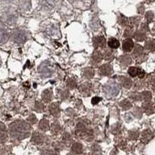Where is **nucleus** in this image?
<instances>
[{"instance_id": "obj_30", "label": "nucleus", "mask_w": 155, "mask_h": 155, "mask_svg": "<svg viewBox=\"0 0 155 155\" xmlns=\"http://www.w3.org/2000/svg\"><path fill=\"white\" fill-rule=\"evenodd\" d=\"M151 93L150 92H147V91H145V92H143L141 93V98L142 99H144L145 102H149L150 99H151Z\"/></svg>"}, {"instance_id": "obj_42", "label": "nucleus", "mask_w": 155, "mask_h": 155, "mask_svg": "<svg viewBox=\"0 0 155 155\" xmlns=\"http://www.w3.org/2000/svg\"><path fill=\"white\" fill-rule=\"evenodd\" d=\"M62 139L64 140H65V141H68V140H71V135L68 134V133H65V134H64L63 137H62Z\"/></svg>"}, {"instance_id": "obj_14", "label": "nucleus", "mask_w": 155, "mask_h": 155, "mask_svg": "<svg viewBox=\"0 0 155 155\" xmlns=\"http://www.w3.org/2000/svg\"><path fill=\"white\" fill-rule=\"evenodd\" d=\"M71 150L74 154H81L83 152V147L80 143H74L71 147Z\"/></svg>"}, {"instance_id": "obj_36", "label": "nucleus", "mask_w": 155, "mask_h": 155, "mask_svg": "<svg viewBox=\"0 0 155 155\" xmlns=\"http://www.w3.org/2000/svg\"><path fill=\"white\" fill-rule=\"evenodd\" d=\"M28 120L30 121V123L32 125H33V124L36 123V122H37V118H36V116H35V115H34V114H31V115L29 116Z\"/></svg>"}, {"instance_id": "obj_6", "label": "nucleus", "mask_w": 155, "mask_h": 155, "mask_svg": "<svg viewBox=\"0 0 155 155\" xmlns=\"http://www.w3.org/2000/svg\"><path fill=\"white\" fill-rule=\"evenodd\" d=\"M93 42H94V46H95V48H103L105 47V40L103 36L96 37L93 40Z\"/></svg>"}, {"instance_id": "obj_29", "label": "nucleus", "mask_w": 155, "mask_h": 155, "mask_svg": "<svg viewBox=\"0 0 155 155\" xmlns=\"http://www.w3.org/2000/svg\"><path fill=\"white\" fill-rule=\"evenodd\" d=\"M67 86L68 87L69 89H73L74 88L77 87V82L75 79H69L67 82Z\"/></svg>"}, {"instance_id": "obj_35", "label": "nucleus", "mask_w": 155, "mask_h": 155, "mask_svg": "<svg viewBox=\"0 0 155 155\" xmlns=\"http://www.w3.org/2000/svg\"><path fill=\"white\" fill-rule=\"evenodd\" d=\"M146 19L148 23H151L153 21V19H154V13L150 11V12H147L146 13Z\"/></svg>"}, {"instance_id": "obj_22", "label": "nucleus", "mask_w": 155, "mask_h": 155, "mask_svg": "<svg viewBox=\"0 0 155 155\" xmlns=\"http://www.w3.org/2000/svg\"><path fill=\"white\" fill-rule=\"evenodd\" d=\"M141 69L138 68H135V67H130L128 69V73L131 77H136L138 76Z\"/></svg>"}, {"instance_id": "obj_13", "label": "nucleus", "mask_w": 155, "mask_h": 155, "mask_svg": "<svg viewBox=\"0 0 155 155\" xmlns=\"http://www.w3.org/2000/svg\"><path fill=\"white\" fill-rule=\"evenodd\" d=\"M142 107L143 110L144 111L147 115H150V114H152V113H154V107H153V105L151 103H149V102H146L145 103H144Z\"/></svg>"}, {"instance_id": "obj_41", "label": "nucleus", "mask_w": 155, "mask_h": 155, "mask_svg": "<svg viewBox=\"0 0 155 155\" xmlns=\"http://www.w3.org/2000/svg\"><path fill=\"white\" fill-rule=\"evenodd\" d=\"M69 96V92L68 91H64V92H61V99H66L67 98H68Z\"/></svg>"}, {"instance_id": "obj_4", "label": "nucleus", "mask_w": 155, "mask_h": 155, "mask_svg": "<svg viewBox=\"0 0 155 155\" xmlns=\"http://www.w3.org/2000/svg\"><path fill=\"white\" fill-rule=\"evenodd\" d=\"M39 72L44 78L51 76L53 74V69L50 67V63L48 61L43 62L39 67Z\"/></svg>"}, {"instance_id": "obj_45", "label": "nucleus", "mask_w": 155, "mask_h": 155, "mask_svg": "<svg viewBox=\"0 0 155 155\" xmlns=\"http://www.w3.org/2000/svg\"><path fill=\"white\" fill-rule=\"evenodd\" d=\"M144 76H145V71L141 69L140 71V74H139V75H138V77H139L140 79H143Z\"/></svg>"}, {"instance_id": "obj_7", "label": "nucleus", "mask_w": 155, "mask_h": 155, "mask_svg": "<svg viewBox=\"0 0 155 155\" xmlns=\"http://www.w3.org/2000/svg\"><path fill=\"white\" fill-rule=\"evenodd\" d=\"M134 41H133L131 39L127 38V39L125 40L123 43V50L125 52H130V51L132 50V49L134 48Z\"/></svg>"}, {"instance_id": "obj_8", "label": "nucleus", "mask_w": 155, "mask_h": 155, "mask_svg": "<svg viewBox=\"0 0 155 155\" xmlns=\"http://www.w3.org/2000/svg\"><path fill=\"white\" fill-rule=\"evenodd\" d=\"M153 138V133L150 131V130H145L142 134V142L147 144Z\"/></svg>"}, {"instance_id": "obj_24", "label": "nucleus", "mask_w": 155, "mask_h": 155, "mask_svg": "<svg viewBox=\"0 0 155 155\" xmlns=\"http://www.w3.org/2000/svg\"><path fill=\"white\" fill-rule=\"evenodd\" d=\"M120 106L124 110H128L132 107V103L128 99H124L120 103Z\"/></svg>"}, {"instance_id": "obj_9", "label": "nucleus", "mask_w": 155, "mask_h": 155, "mask_svg": "<svg viewBox=\"0 0 155 155\" xmlns=\"http://www.w3.org/2000/svg\"><path fill=\"white\" fill-rule=\"evenodd\" d=\"M91 85L89 83H85V84H82L80 88H79V91L82 93V95H89L90 92H91Z\"/></svg>"}, {"instance_id": "obj_26", "label": "nucleus", "mask_w": 155, "mask_h": 155, "mask_svg": "<svg viewBox=\"0 0 155 155\" xmlns=\"http://www.w3.org/2000/svg\"><path fill=\"white\" fill-rule=\"evenodd\" d=\"M139 131L137 130H133L129 132V138L131 140H135L139 137Z\"/></svg>"}, {"instance_id": "obj_19", "label": "nucleus", "mask_w": 155, "mask_h": 155, "mask_svg": "<svg viewBox=\"0 0 155 155\" xmlns=\"http://www.w3.org/2000/svg\"><path fill=\"white\" fill-rule=\"evenodd\" d=\"M92 60L95 61V63H99L100 62L101 60H103V56L102 54V53L99 51V50H95V52L93 53V54H92Z\"/></svg>"}, {"instance_id": "obj_43", "label": "nucleus", "mask_w": 155, "mask_h": 155, "mask_svg": "<svg viewBox=\"0 0 155 155\" xmlns=\"http://www.w3.org/2000/svg\"><path fill=\"white\" fill-rule=\"evenodd\" d=\"M117 130L119 131V123H116L115 126H113L112 132H113V134H117Z\"/></svg>"}, {"instance_id": "obj_28", "label": "nucleus", "mask_w": 155, "mask_h": 155, "mask_svg": "<svg viewBox=\"0 0 155 155\" xmlns=\"http://www.w3.org/2000/svg\"><path fill=\"white\" fill-rule=\"evenodd\" d=\"M144 53V48L140 46V45H137L135 47V49H134V54L135 55V57H138V56L142 55V54Z\"/></svg>"}, {"instance_id": "obj_27", "label": "nucleus", "mask_w": 155, "mask_h": 155, "mask_svg": "<svg viewBox=\"0 0 155 155\" xmlns=\"http://www.w3.org/2000/svg\"><path fill=\"white\" fill-rule=\"evenodd\" d=\"M51 130H52L53 133L54 134H58L59 132L60 131V130H61V126L59 124L58 122H56V123H54L52 124V126H51Z\"/></svg>"}, {"instance_id": "obj_1", "label": "nucleus", "mask_w": 155, "mask_h": 155, "mask_svg": "<svg viewBox=\"0 0 155 155\" xmlns=\"http://www.w3.org/2000/svg\"><path fill=\"white\" fill-rule=\"evenodd\" d=\"M9 129L12 137L16 139L21 140L27 137L29 134V126L23 121H16L15 123H12Z\"/></svg>"}, {"instance_id": "obj_11", "label": "nucleus", "mask_w": 155, "mask_h": 155, "mask_svg": "<svg viewBox=\"0 0 155 155\" xmlns=\"http://www.w3.org/2000/svg\"><path fill=\"white\" fill-rule=\"evenodd\" d=\"M49 111H50V114L54 116H59L60 109H59V105H58V103H52L49 106Z\"/></svg>"}, {"instance_id": "obj_2", "label": "nucleus", "mask_w": 155, "mask_h": 155, "mask_svg": "<svg viewBox=\"0 0 155 155\" xmlns=\"http://www.w3.org/2000/svg\"><path fill=\"white\" fill-rule=\"evenodd\" d=\"M119 85L116 82H109L104 87L105 94L109 97H114L116 96L119 92Z\"/></svg>"}, {"instance_id": "obj_5", "label": "nucleus", "mask_w": 155, "mask_h": 155, "mask_svg": "<svg viewBox=\"0 0 155 155\" xmlns=\"http://www.w3.org/2000/svg\"><path fill=\"white\" fill-rule=\"evenodd\" d=\"M99 73L102 74V75H104V76H108V75H110L113 73V69L111 68V66L109 64H104L102 67H100Z\"/></svg>"}, {"instance_id": "obj_38", "label": "nucleus", "mask_w": 155, "mask_h": 155, "mask_svg": "<svg viewBox=\"0 0 155 155\" xmlns=\"http://www.w3.org/2000/svg\"><path fill=\"white\" fill-rule=\"evenodd\" d=\"M101 100H102V98L95 96V97L92 98V105H96V104H98V103H99V102H101Z\"/></svg>"}, {"instance_id": "obj_15", "label": "nucleus", "mask_w": 155, "mask_h": 155, "mask_svg": "<svg viewBox=\"0 0 155 155\" xmlns=\"http://www.w3.org/2000/svg\"><path fill=\"white\" fill-rule=\"evenodd\" d=\"M119 61H120L121 65L126 67V66H128L131 63L132 59L129 55H123L119 58Z\"/></svg>"}, {"instance_id": "obj_18", "label": "nucleus", "mask_w": 155, "mask_h": 155, "mask_svg": "<svg viewBox=\"0 0 155 155\" xmlns=\"http://www.w3.org/2000/svg\"><path fill=\"white\" fill-rule=\"evenodd\" d=\"M108 45L112 49H117L119 47V42L116 38H111L108 42Z\"/></svg>"}, {"instance_id": "obj_40", "label": "nucleus", "mask_w": 155, "mask_h": 155, "mask_svg": "<svg viewBox=\"0 0 155 155\" xmlns=\"http://www.w3.org/2000/svg\"><path fill=\"white\" fill-rule=\"evenodd\" d=\"M6 140H7V136H6V134H5L4 130H1V143L3 144Z\"/></svg>"}, {"instance_id": "obj_31", "label": "nucleus", "mask_w": 155, "mask_h": 155, "mask_svg": "<svg viewBox=\"0 0 155 155\" xmlns=\"http://www.w3.org/2000/svg\"><path fill=\"white\" fill-rule=\"evenodd\" d=\"M119 23L121 26H127V25H129V19L121 15L120 18H119Z\"/></svg>"}, {"instance_id": "obj_48", "label": "nucleus", "mask_w": 155, "mask_h": 155, "mask_svg": "<svg viewBox=\"0 0 155 155\" xmlns=\"http://www.w3.org/2000/svg\"><path fill=\"white\" fill-rule=\"evenodd\" d=\"M5 1H7V2H11V1H13V0H5Z\"/></svg>"}, {"instance_id": "obj_32", "label": "nucleus", "mask_w": 155, "mask_h": 155, "mask_svg": "<svg viewBox=\"0 0 155 155\" xmlns=\"http://www.w3.org/2000/svg\"><path fill=\"white\" fill-rule=\"evenodd\" d=\"M140 23L139 17H133V18L129 19V25L130 26H138Z\"/></svg>"}, {"instance_id": "obj_47", "label": "nucleus", "mask_w": 155, "mask_h": 155, "mask_svg": "<svg viewBox=\"0 0 155 155\" xmlns=\"http://www.w3.org/2000/svg\"><path fill=\"white\" fill-rule=\"evenodd\" d=\"M152 85L154 88H155V78L152 80Z\"/></svg>"}, {"instance_id": "obj_46", "label": "nucleus", "mask_w": 155, "mask_h": 155, "mask_svg": "<svg viewBox=\"0 0 155 155\" xmlns=\"http://www.w3.org/2000/svg\"><path fill=\"white\" fill-rule=\"evenodd\" d=\"M138 11H139L140 13H144V6H140V7H139L138 8Z\"/></svg>"}, {"instance_id": "obj_12", "label": "nucleus", "mask_w": 155, "mask_h": 155, "mask_svg": "<svg viewBox=\"0 0 155 155\" xmlns=\"http://www.w3.org/2000/svg\"><path fill=\"white\" fill-rule=\"evenodd\" d=\"M42 99L45 103H49L52 99V90L46 89L42 93Z\"/></svg>"}, {"instance_id": "obj_37", "label": "nucleus", "mask_w": 155, "mask_h": 155, "mask_svg": "<svg viewBox=\"0 0 155 155\" xmlns=\"http://www.w3.org/2000/svg\"><path fill=\"white\" fill-rule=\"evenodd\" d=\"M133 35V29L132 28H129V29L126 30V31L124 33V36L126 37H131Z\"/></svg>"}, {"instance_id": "obj_33", "label": "nucleus", "mask_w": 155, "mask_h": 155, "mask_svg": "<svg viewBox=\"0 0 155 155\" xmlns=\"http://www.w3.org/2000/svg\"><path fill=\"white\" fill-rule=\"evenodd\" d=\"M44 109V106L43 105L42 103L40 102H37L35 104V109L38 112H42L43 109Z\"/></svg>"}, {"instance_id": "obj_23", "label": "nucleus", "mask_w": 155, "mask_h": 155, "mask_svg": "<svg viewBox=\"0 0 155 155\" xmlns=\"http://www.w3.org/2000/svg\"><path fill=\"white\" fill-rule=\"evenodd\" d=\"M7 40H8V34L5 30L3 29V27H2L1 28V38H0L1 44H4Z\"/></svg>"}, {"instance_id": "obj_16", "label": "nucleus", "mask_w": 155, "mask_h": 155, "mask_svg": "<svg viewBox=\"0 0 155 155\" xmlns=\"http://www.w3.org/2000/svg\"><path fill=\"white\" fill-rule=\"evenodd\" d=\"M121 82H122V85L125 88V89H130L131 88L133 82L132 80L127 77H123L121 79Z\"/></svg>"}, {"instance_id": "obj_17", "label": "nucleus", "mask_w": 155, "mask_h": 155, "mask_svg": "<svg viewBox=\"0 0 155 155\" xmlns=\"http://www.w3.org/2000/svg\"><path fill=\"white\" fill-rule=\"evenodd\" d=\"M134 37L135 39L137 40V41H144L145 39H146V35H145L144 31H142V30H137L136 31V33L134 34Z\"/></svg>"}, {"instance_id": "obj_39", "label": "nucleus", "mask_w": 155, "mask_h": 155, "mask_svg": "<svg viewBox=\"0 0 155 155\" xmlns=\"http://www.w3.org/2000/svg\"><path fill=\"white\" fill-rule=\"evenodd\" d=\"M130 97L133 99L134 100H141L142 98H141V94H138V93H134V95H132Z\"/></svg>"}, {"instance_id": "obj_21", "label": "nucleus", "mask_w": 155, "mask_h": 155, "mask_svg": "<svg viewBox=\"0 0 155 155\" xmlns=\"http://www.w3.org/2000/svg\"><path fill=\"white\" fill-rule=\"evenodd\" d=\"M49 126H50L49 122H48V120H47V119H42V120L40 122L39 128L40 130H44V131H47V130L49 129Z\"/></svg>"}, {"instance_id": "obj_25", "label": "nucleus", "mask_w": 155, "mask_h": 155, "mask_svg": "<svg viewBox=\"0 0 155 155\" xmlns=\"http://www.w3.org/2000/svg\"><path fill=\"white\" fill-rule=\"evenodd\" d=\"M146 49L149 50H155V40H150L149 41H147L145 44Z\"/></svg>"}, {"instance_id": "obj_34", "label": "nucleus", "mask_w": 155, "mask_h": 155, "mask_svg": "<svg viewBox=\"0 0 155 155\" xmlns=\"http://www.w3.org/2000/svg\"><path fill=\"white\" fill-rule=\"evenodd\" d=\"M104 56H105V60H109L113 58V54L112 51H110V50H106V51L105 52Z\"/></svg>"}, {"instance_id": "obj_10", "label": "nucleus", "mask_w": 155, "mask_h": 155, "mask_svg": "<svg viewBox=\"0 0 155 155\" xmlns=\"http://www.w3.org/2000/svg\"><path fill=\"white\" fill-rule=\"evenodd\" d=\"M31 140L34 143H35V144H42L44 141V137L41 134L35 132L34 134H33V136H32Z\"/></svg>"}, {"instance_id": "obj_20", "label": "nucleus", "mask_w": 155, "mask_h": 155, "mask_svg": "<svg viewBox=\"0 0 155 155\" xmlns=\"http://www.w3.org/2000/svg\"><path fill=\"white\" fill-rule=\"evenodd\" d=\"M83 74H84L85 77H86L87 79H92L95 74V71L92 68H86L84 69Z\"/></svg>"}, {"instance_id": "obj_3", "label": "nucleus", "mask_w": 155, "mask_h": 155, "mask_svg": "<svg viewBox=\"0 0 155 155\" xmlns=\"http://www.w3.org/2000/svg\"><path fill=\"white\" fill-rule=\"evenodd\" d=\"M12 39L17 44H23L26 40V35L25 32L20 30H17L13 32L12 34Z\"/></svg>"}, {"instance_id": "obj_44", "label": "nucleus", "mask_w": 155, "mask_h": 155, "mask_svg": "<svg viewBox=\"0 0 155 155\" xmlns=\"http://www.w3.org/2000/svg\"><path fill=\"white\" fill-rule=\"evenodd\" d=\"M141 29L143 30V31L147 32L149 30V26H148V25H147V23H143L142 25H141Z\"/></svg>"}]
</instances>
